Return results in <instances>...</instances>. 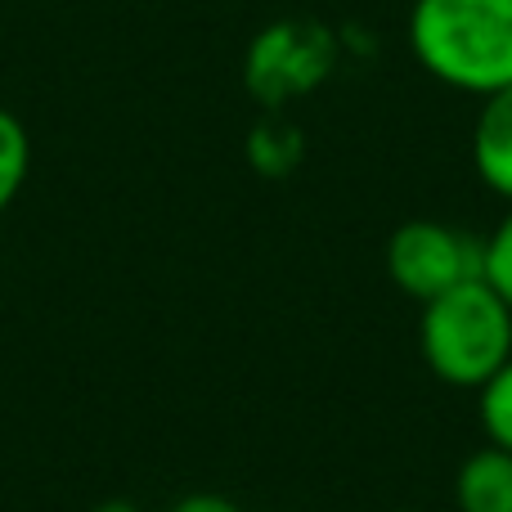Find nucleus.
Here are the masks:
<instances>
[{
  "instance_id": "nucleus-4",
  "label": "nucleus",
  "mask_w": 512,
  "mask_h": 512,
  "mask_svg": "<svg viewBox=\"0 0 512 512\" xmlns=\"http://www.w3.org/2000/svg\"><path fill=\"white\" fill-rule=\"evenodd\" d=\"M472 167L490 194L512 203V86L481 99L472 126Z\"/></svg>"
},
{
  "instance_id": "nucleus-11",
  "label": "nucleus",
  "mask_w": 512,
  "mask_h": 512,
  "mask_svg": "<svg viewBox=\"0 0 512 512\" xmlns=\"http://www.w3.org/2000/svg\"><path fill=\"white\" fill-rule=\"evenodd\" d=\"M400 512H427V508H400Z\"/></svg>"
},
{
  "instance_id": "nucleus-8",
  "label": "nucleus",
  "mask_w": 512,
  "mask_h": 512,
  "mask_svg": "<svg viewBox=\"0 0 512 512\" xmlns=\"http://www.w3.org/2000/svg\"><path fill=\"white\" fill-rule=\"evenodd\" d=\"M481 279L512 306V203H508V212L499 216L495 230L481 239Z\"/></svg>"
},
{
  "instance_id": "nucleus-10",
  "label": "nucleus",
  "mask_w": 512,
  "mask_h": 512,
  "mask_svg": "<svg viewBox=\"0 0 512 512\" xmlns=\"http://www.w3.org/2000/svg\"><path fill=\"white\" fill-rule=\"evenodd\" d=\"M95 512H140V508L126 504V499H104V504H99Z\"/></svg>"
},
{
  "instance_id": "nucleus-9",
  "label": "nucleus",
  "mask_w": 512,
  "mask_h": 512,
  "mask_svg": "<svg viewBox=\"0 0 512 512\" xmlns=\"http://www.w3.org/2000/svg\"><path fill=\"white\" fill-rule=\"evenodd\" d=\"M167 512H243L239 504H234V499H225V495H185L180 499V504H171Z\"/></svg>"
},
{
  "instance_id": "nucleus-2",
  "label": "nucleus",
  "mask_w": 512,
  "mask_h": 512,
  "mask_svg": "<svg viewBox=\"0 0 512 512\" xmlns=\"http://www.w3.org/2000/svg\"><path fill=\"white\" fill-rule=\"evenodd\" d=\"M418 351L445 387L477 391L512 360V306L486 279L459 283L423 301Z\"/></svg>"
},
{
  "instance_id": "nucleus-3",
  "label": "nucleus",
  "mask_w": 512,
  "mask_h": 512,
  "mask_svg": "<svg viewBox=\"0 0 512 512\" xmlns=\"http://www.w3.org/2000/svg\"><path fill=\"white\" fill-rule=\"evenodd\" d=\"M387 274L405 297L432 301L481 279V239L445 221H405L387 243Z\"/></svg>"
},
{
  "instance_id": "nucleus-5",
  "label": "nucleus",
  "mask_w": 512,
  "mask_h": 512,
  "mask_svg": "<svg viewBox=\"0 0 512 512\" xmlns=\"http://www.w3.org/2000/svg\"><path fill=\"white\" fill-rule=\"evenodd\" d=\"M454 512H512V454L481 445L454 472Z\"/></svg>"
},
{
  "instance_id": "nucleus-7",
  "label": "nucleus",
  "mask_w": 512,
  "mask_h": 512,
  "mask_svg": "<svg viewBox=\"0 0 512 512\" xmlns=\"http://www.w3.org/2000/svg\"><path fill=\"white\" fill-rule=\"evenodd\" d=\"M477 418L486 441L512 454V360L477 387Z\"/></svg>"
},
{
  "instance_id": "nucleus-1",
  "label": "nucleus",
  "mask_w": 512,
  "mask_h": 512,
  "mask_svg": "<svg viewBox=\"0 0 512 512\" xmlns=\"http://www.w3.org/2000/svg\"><path fill=\"white\" fill-rule=\"evenodd\" d=\"M409 50L441 86L495 95L512 86V0H414Z\"/></svg>"
},
{
  "instance_id": "nucleus-6",
  "label": "nucleus",
  "mask_w": 512,
  "mask_h": 512,
  "mask_svg": "<svg viewBox=\"0 0 512 512\" xmlns=\"http://www.w3.org/2000/svg\"><path fill=\"white\" fill-rule=\"evenodd\" d=\"M27 171H32V140H27V126L18 122L9 108H0V216L9 212L18 194L27 185Z\"/></svg>"
}]
</instances>
